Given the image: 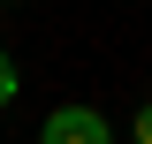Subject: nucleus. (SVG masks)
<instances>
[{"mask_svg":"<svg viewBox=\"0 0 152 144\" xmlns=\"http://www.w3.org/2000/svg\"><path fill=\"white\" fill-rule=\"evenodd\" d=\"M38 144H114V137H107V114H91V106H53Z\"/></svg>","mask_w":152,"mask_h":144,"instance_id":"nucleus-1","label":"nucleus"},{"mask_svg":"<svg viewBox=\"0 0 152 144\" xmlns=\"http://www.w3.org/2000/svg\"><path fill=\"white\" fill-rule=\"evenodd\" d=\"M15 91H23V76H15V61L0 53V106H15Z\"/></svg>","mask_w":152,"mask_h":144,"instance_id":"nucleus-2","label":"nucleus"},{"mask_svg":"<svg viewBox=\"0 0 152 144\" xmlns=\"http://www.w3.org/2000/svg\"><path fill=\"white\" fill-rule=\"evenodd\" d=\"M129 137H137V144H152V106H145V114L129 121Z\"/></svg>","mask_w":152,"mask_h":144,"instance_id":"nucleus-3","label":"nucleus"}]
</instances>
